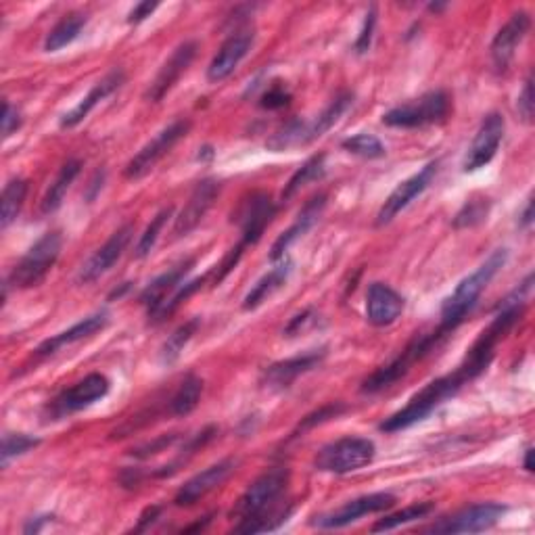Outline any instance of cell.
<instances>
[{"label": "cell", "instance_id": "6da1fadb", "mask_svg": "<svg viewBox=\"0 0 535 535\" xmlns=\"http://www.w3.org/2000/svg\"><path fill=\"white\" fill-rule=\"evenodd\" d=\"M289 485V471L276 467L255 479L239 502L232 508V517L239 519L235 531L239 533H264L272 531L291 515V508L278 510V500L283 498Z\"/></svg>", "mask_w": 535, "mask_h": 535}, {"label": "cell", "instance_id": "7a4b0ae2", "mask_svg": "<svg viewBox=\"0 0 535 535\" xmlns=\"http://www.w3.org/2000/svg\"><path fill=\"white\" fill-rule=\"evenodd\" d=\"M471 381H475V379L469 375V370L460 364L454 372H450V375L439 377L418 391L402 410H398L389 418H385L379 429L383 433H398V431H404L416 423L425 421L429 414H433L441 404H446L448 400H452L454 395L464 385H469Z\"/></svg>", "mask_w": 535, "mask_h": 535}, {"label": "cell", "instance_id": "3957f363", "mask_svg": "<svg viewBox=\"0 0 535 535\" xmlns=\"http://www.w3.org/2000/svg\"><path fill=\"white\" fill-rule=\"evenodd\" d=\"M506 260H508V251L496 249L473 274L462 278L460 285L444 301V306H441V324H439L441 329L452 333L460 327L464 318H467V314L477 306L481 293L494 281V276L504 268Z\"/></svg>", "mask_w": 535, "mask_h": 535}, {"label": "cell", "instance_id": "277c9868", "mask_svg": "<svg viewBox=\"0 0 535 535\" xmlns=\"http://www.w3.org/2000/svg\"><path fill=\"white\" fill-rule=\"evenodd\" d=\"M448 335H452V333H448L446 329H441V327H437L435 331H431L427 335H416L400 352V356H395L389 364H385L379 370L372 372V375L362 383V393H368V395L379 393V391L395 385L400 379H404L412 370V366L416 362H421L423 358H427Z\"/></svg>", "mask_w": 535, "mask_h": 535}, {"label": "cell", "instance_id": "5b68a950", "mask_svg": "<svg viewBox=\"0 0 535 535\" xmlns=\"http://www.w3.org/2000/svg\"><path fill=\"white\" fill-rule=\"evenodd\" d=\"M61 247H63V237L59 230H49L46 235H42L7 276L5 293L9 291V287L15 289L38 287L46 278V274H49L57 264Z\"/></svg>", "mask_w": 535, "mask_h": 535}, {"label": "cell", "instance_id": "8992f818", "mask_svg": "<svg viewBox=\"0 0 535 535\" xmlns=\"http://www.w3.org/2000/svg\"><path fill=\"white\" fill-rule=\"evenodd\" d=\"M377 454L375 441L366 437H343L333 441V444L324 446L316 458L314 467L320 473H333V475H347L364 469L366 464L372 462Z\"/></svg>", "mask_w": 535, "mask_h": 535}, {"label": "cell", "instance_id": "52a82bcc", "mask_svg": "<svg viewBox=\"0 0 535 535\" xmlns=\"http://www.w3.org/2000/svg\"><path fill=\"white\" fill-rule=\"evenodd\" d=\"M452 109V101L446 90H431L423 97L412 99L383 113V124L391 128H423L429 124L444 122Z\"/></svg>", "mask_w": 535, "mask_h": 535}, {"label": "cell", "instance_id": "ba28073f", "mask_svg": "<svg viewBox=\"0 0 535 535\" xmlns=\"http://www.w3.org/2000/svg\"><path fill=\"white\" fill-rule=\"evenodd\" d=\"M189 130H191L189 120L172 122L168 128L161 130L155 138H151V141L128 161V166L124 168V176L128 180L145 178L159 164V161L164 159L186 134H189Z\"/></svg>", "mask_w": 535, "mask_h": 535}, {"label": "cell", "instance_id": "9c48e42d", "mask_svg": "<svg viewBox=\"0 0 535 535\" xmlns=\"http://www.w3.org/2000/svg\"><path fill=\"white\" fill-rule=\"evenodd\" d=\"M111 383L101 372H92L76 385L63 389L57 398L49 404V418L51 421H61L65 416H72L80 410L90 408L92 404L101 402L109 393Z\"/></svg>", "mask_w": 535, "mask_h": 535}, {"label": "cell", "instance_id": "30bf717a", "mask_svg": "<svg viewBox=\"0 0 535 535\" xmlns=\"http://www.w3.org/2000/svg\"><path fill=\"white\" fill-rule=\"evenodd\" d=\"M506 513V506L496 504V502H483V504H473L458 510L456 515L441 519L427 527L425 531L429 533H479L487 531L500 523V519Z\"/></svg>", "mask_w": 535, "mask_h": 535}, {"label": "cell", "instance_id": "8fae6325", "mask_svg": "<svg viewBox=\"0 0 535 535\" xmlns=\"http://www.w3.org/2000/svg\"><path fill=\"white\" fill-rule=\"evenodd\" d=\"M437 172H439V161H429V164L421 172H416L414 176L406 178L404 182L395 186V191L381 205L375 224L379 228L391 224L416 197H421L429 189L431 182L437 176Z\"/></svg>", "mask_w": 535, "mask_h": 535}, {"label": "cell", "instance_id": "7c38bea8", "mask_svg": "<svg viewBox=\"0 0 535 535\" xmlns=\"http://www.w3.org/2000/svg\"><path fill=\"white\" fill-rule=\"evenodd\" d=\"M504 130H506V122L500 113L485 115L467 155H464L462 172L471 174L490 164L504 141Z\"/></svg>", "mask_w": 535, "mask_h": 535}, {"label": "cell", "instance_id": "4fadbf2b", "mask_svg": "<svg viewBox=\"0 0 535 535\" xmlns=\"http://www.w3.org/2000/svg\"><path fill=\"white\" fill-rule=\"evenodd\" d=\"M395 502H398V498H395L393 494H387V492L366 494V496H360L356 500L345 502L343 506L333 510V513L316 517L312 521V525L318 529H341V527H347V525L360 521L366 515L383 513V510L391 508Z\"/></svg>", "mask_w": 535, "mask_h": 535}, {"label": "cell", "instance_id": "5bb4252c", "mask_svg": "<svg viewBox=\"0 0 535 535\" xmlns=\"http://www.w3.org/2000/svg\"><path fill=\"white\" fill-rule=\"evenodd\" d=\"M274 216H276V205L268 193L258 191L245 197L237 209V214L232 216V222H237L241 226L243 232L241 243L245 247L258 243Z\"/></svg>", "mask_w": 535, "mask_h": 535}, {"label": "cell", "instance_id": "9a60e30c", "mask_svg": "<svg viewBox=\"0 0 535 535\" xmlns=\"http://www.w3.org/2000/svg\"><path fill=\"white\" fill-rule=\"evenodd\" d=\"M132 237H134V224H124L122 228L115 230L113 235L105 241V245H101L95 253H92L88 262L80 268L78 283L88 285V283L99 281L103 274H107L115 264H118L126 247L130 245Z\"/></svg>", "mask_w": 535, "mask_h": 535}, {"label": "cell", "instance_id": "2e32d148", "mask_svg": "<svg viewBox=\"0 0 535 535\" xmlns=\"http://www.w3.org/2000/svg\"><path fill=\"white\" fill-rule=\"evenodd\" d=\"M197 51H199V44L195 40H186V42L178 44L174 53L170 55V59L161 65L155 80L149 84V88L145 92V99L149 103H159L161 99H164L168 92L178 84L182 74H186V69L191 67V63L197 57Z\"/></svg>", "mask_w": 535, "mask_h": 535}, {"label": "cell", "instance_id": "e0dca14e", "mask_svg": "<svg viewBox=\"0 0 535 535\" xmlns=\"http://www.w3.org/2000/svg\"><path fill=\"white\" fill-rule=\"evenodd\" d=\"M253 42H255L253 28H243V30L232 32L224 40V44L220 46L218 53L214 55L212 63H209V67H207V80L216 84V82H222L228 76L235 74V69L249 55Z\"/></svg>", "mask_w": 535, "mask_h": 535}, {"label": "cell", "instance_id": "ac0fdd59", "mask_svg": "<svg viewBox=\"0 0 535 535\" xmlns=\"http://www.w3.org/2000/svg\"><path fill=\"white\" fill-rule=\"evenodd\" d=\"M218 195H220V182L216 178L201 180L195 186V191L191 193L189 201H186V205L182 207V212L174 220V230H172L174 239H182L189 235V232H193L201 224V220L207 216L209 209H212Z\"/></svg>", "mask_w": 535, "mask_h": 535}, {"label": "cell", "instance_id": "d6986e66", "mask_svg": "<svg viewBox=\"0 0 535 535\" xmlns=\"http://www.w3.org/2000/svg\"><path fill=\"white\" fill-rule=\"evenodd\" d=\"M237 469V460L235 458H224L216 464H212V467H207L205 471L197 473L195 477H191L189 481H186L176 498H174V504L180 506V508H186V506H193L197 504L199 500H203L209 492L218 490V487L235 473Z\"/></svg>", "mask_w": 535, "mask_h": 535}, {"label": "cell", "instance_id": "ffe728a7", "mask_svg": "<svg viewBox=\"0 0 535 535\" xmlns=\"http://www.w3.org/2000/svg\"><path fill=\"white\" fill-rule=\"evenodd\" d=\"M327 356L324 350H312L306 354H299L281 362H274L270 364L264 372H262V387L268 391H283L289 389L301 375H306V372L314 370L322 360Z\"/></svg>", "mask_w": 535, "mask_h": 535}, {"label": "cell", "instance_id": "44dd1931", "mask_svg": "<svg viewBox=\"0 0 535 535\" xmlns=\"http://www.w3.org/2000/svg\"><path fill=\"white\" fill-rule=\"evenodd\" d=\"M531 28V17L527 11H519L510 17L492 42V61L498 72H506L508 65L513 63L519 44L525 40Z\"/></svg>", "mask_w": 535, "mask_h": 535}, {"label": "cell", "instance_id": "7402d4cb", "mask_svg": "<svg viewBox=\"0 0 535 535\" xmlns=\"http://www.w3.org/2000/svg\"><path fill=\"white\" fill-rule=\"evenodd\" d=\"M324 207H327V193H318L314 195L304 207H301V212L297 214L295 222L283 232L281 237H278L270 249V260L272 262H278L287 258V251L289 247L299 241L301 237L306 235V232L320 220Z\"/></svg>", "mask_w": 535, "mask_h": 535}, {"label": "cell", "instance_id": "603a6c76", "mask_svg": "<svg viewBox=\"0 0 535 535\" xmlns=\"http://www.w3.org/2000/svg\"><path fill=\"white\" fill-rule=\"evenodd\" d=\"M404 312V297L385 283H372L366 293V318L372 327H389Z\"/></svg>", "mask_w": 535, "mask_h": 535}, {"label": "cell", "instance_id": "cb8c5ba5", "mask_svg": "<svg viewBox=\"0 0 535 535\" xmlns=\"http://www.w3.org/2000/svg\"><path fill=\"white\" fill-rule=\"evenodd\" d=\"M109 324V314L107 312H95V314H90L86 316L84 320L76 322L72 329H67L51 339H46L42 341L38 347H36V352L34 356L36 358H49V356H55L57 352H61L63 347H69V345H74V343H80L92 335H97L99 331H103L105 327Z\"/></svg>", "mask_w": 535, "mask_h": 535}, {"label": "cell", "instance_id": "d4e9b609", "mask_svg": "<svg viewBox=\"0 0 535 535\" xmlns=\"http://www.w3.org/2000/svg\"><path fill=\"white\" fill-rule=\"evenodd\" d=\"M126 82V74L122 72V69H113V72H109L101 82H97L95 86L90 88L88 95L72 109L67 111L63 118H61V128H76L78 124H82L90 111L95 109L99 103H103L107 97H111L115 90H120Z\"/></svg>", "mask_w": 535, "mask_h": 535}, {"label": "cell", "instance_id": "484cf974", "mask_svg": "<svg viewBox=\"0 0 535 535\" xmlns=\"http://www.w3.org/2000/svg\"><path fill=\"white\" fill-rule=\"evenodd\" d=\"M193 266H195L193 258L180 262L178 266H174L168 272L157 276L155 281L141 293V299H138V301H141V306L147 308L149 316H153L178 291V287L184 283L186 274L191 272Z\"/></svg>", "mask_w": 535, "mask_h": 535}, {"label": "cell", "instance_id": "4316f807", "mask_svg": "<svg viewBox=\"0 0 535 535\" xmlns=\"http://www.w3.org/2000/svg\"><path fill=\"white\" fill-rule=\"evenodd\" d=\"M278 262L281 264L274 266L270 272H266L260 281L251 287V291L245 295V299H243L245 312L258 310L264 301H268L278 289H283V285H287L291 270H293V262L289 258H283Z\"/></svg>", "mask_w": 535, "mask_h": 535}, {"label": "cell", "instance_id": "83f0119b", "mask_svg": "<svg viewBox=\"0 0 535 535\" xmlns=\"http://www.w3.org/2000/svg\"><path fill=\"white\" fill-rule=\"evenodd\" d=\"M82 172V161L80 159H69L67 164H63V168L59 170L57 178L53 180V184L49 186V191H46L42 205H40V212L44 216H51L55 214L57 209L63 205V199L69 191V186L74 184V180L80 176Z\"/></svg>", "mask_w": 535, "mask_h": 535}, {"label": "cell", "instance_id": "f1b7e54d", "mask_svg": "<svg viewBox=\"0 0 535 535\" xmlns=\"http://www.w3.org/2000/svg\"><path fill=\"white\" fill-rule=\"evenodd\" d=\"M86 28V15L82 13H69L65 15L57 26L46 34L44 40V51L46 53H57L65 46L72 44L74 40H78V36L82 34V30Z\"/></svg>", "mask_w": 535, "mask_h": 535}, {"label": "cell", "instance_id": "f546056e", "mask_svg": "<svg viewBox=\"0 0 535 535\" xmlns=\"http://www.w3.org/2000/svg\"><path fill=\"white\" fill-rule=\"evenodd\" d=\"M354 103V92L350 90H343L339 92V95L324 107L316 118L310 122V138H312V143L318 141L320 136L327 134L339 120H341V115L352 107Z\"/></svg>", "mask_w": 535, "mask_h": 535}, {"label": "cell", "instance_id": "4dcf8cb0", "mask_svg": "<svg viewBox=\"0 0 535 535\" xmlns=\"http://www.w3.org/2000/svg\"><path fill=\"white\" fill-rule=\"evenodd\" d=\"M201 393H203V381L195 375H189L178 385V389L170 398L168 412L172 416H189L199 406Z\"/></svg>", "mask_w": 535, "mask_h": 535}, {"label": "cell", "instance_id": "1f68e13d", "mask_svg": "<svg viewBox=\"0 0 535 535\" xmlns=\"http://www.w3.org/2000/svg\"><path fill=\"white\" fill-rule=\"evenodd\" d=\"M26 197H28V180L13 178L5 184L3 203H0V226L9 228L17 220L23 203H26Z\"/></svg>", "mask_w": 535, "mask_h": 535}, {"label": "cell", "instance_id": "d6a6232c", "mask_svg": "<svg viewBox=\"0 0 535 535\" xmlns=\"http://www.w3.org/2000/svg\"><path fill=\"white\" fill-rule=\"evenodd\" d=\"M327 174V157L324 153L310 157L304 166H301L287 182L285 191H283V201L291 199L295 193H299L304 186H308L310 182H318Z\"/></svg>", "mask_w": 535, "mask_h": 535}, {"label": "cell", "instance_id": "836d02e7", "mask_svg": "<svg viewBox=\"0 0 535 535\" xmlns=\"http://www.w3.org/2000/svg\"><path fill=\"white\" fill-rule=\"evenodd\" d=\"M199 327H201V320H199V318H193V320H189V322H184L182 327H178V329L166 339V343L161 345V352H159V360H161V364H166V366L174 364V362L182 356L184 347L189 345V341L195 337V333H197Z\"/></svg>", "mask_w": 535, "mask_h": 535}, {"label": "cell", "instance_id": "e575fe53", "mask_svg": "<svg viewBox=\"0 0 535 535\" xmlns=\"http://www.w3.org/2000/svg\"><path fill=\"white\" fill-rule=\"evenodd\" d=\"M435 510V504L433 502H418V504H412V506H406L404 510H400V513H393V515H387L385 519L377 521L375 525H372V533H379V531H389V529H398L402 525H408V523H414L418 519H425L429 517Z\"/></svg>", "mask_w": 535, "mask_h": 535}, {"label": "cell", "instance_id": "d590c367", "mask_svg": "<svg viewBox=\"0 0 535 535\" xmlns=\"http://www.w3.org/2000/svg\"><path fill=\"white\" fill-rule=\"evenodd\" d=\"M207 281H209V274H205V276H201V278H195V281H191V283H182V285L178 287V291L166 301V304L161 306L153 316H149V320H151L153 324H159V322L168 320V318H170V316L184 304V301L189 299L191 295H195Z\"/></svg>", "mask_w": 535, "mask_h": 535}, {"label": "cell", "instance_id": "8d00e7d4", "mask_svg": "<svg viewBox=\"0 0 535 535\" xmlns=\"http://www.w3.org/2000/svg\"><path fill=\"white\" fill-rule=\"evenodd\" d=\"M341 147L352 153V155H358L362 159H381L387 155V149L385 145L379 141V138L375 134H366V132H360L352 138H345V141L341 143Z\"/></svg>", "mask_w": 535, "mask_h": 535}, {"label": "cell", "instance_id": "74e56055", "mask_svg": "<svg viewBox=\"0 0 535 535\" xmlns=\"http://www.w3.org/2000/svg\"><path fill=\"white\" fill-rule=\"evenodd\" d=\"M172 214H174V207H164V209H161V212L151 220V224L147 226V230L143 232L141 239H138L136 249H134V255H136L138 260L147 258V255L155 249V243H157V239H159V235H161V230H164V226H166V222L172 218Z\"/></svg>", "mask_w": 535, "mask_h": 535}, {"label": "cell", "instance_id": "f35d334b", "mask_svg": "<svg viewBox=\"0 0 535 535\" xmlns=\"http://www.w3.org/2000/svg\"><path fill=\"white\" fill-rule=\"evenodd\" d=\"M490 207H492V203L483 197L467 201L454 218V228L462 230V228H473V226L483 224L487 220V216H490Z\"/></svg>", "mask_w": 535, "mask_h": 535}, {"label": "cell", "instance_id": "ab89813d", "mask_svg": "<svg viewBox=\"0 0 535 535\" xmlns=\"http://www.w3.org/2000/svg\"><path fill=\"white\" fill-rule=\"evenodd\" d=\"M40 446V439L26 435V433H5L3 437V450H0V458H3V467H7L9 460L23 456L26 452Z\"/></svg>", "mask_w": 535, "mask_h": 535}, {"label": "cell", "instance_id": "60d3db41", "mask_svg": "<svg viewBox=\"0 0 535 535\" xmlns=\"http://www.w3.org/2000/svg\"><path fill=\"white\" fill-rule=\"evenodd\" d=\"M343 412H345V404H341V402H335V404H329V406H322L320 410H316L314 414H310V416L304 418V423L299 425V431L314 429L316 425L327 423V421H331V418H337Z\"/></svg>", "mask_w": 535, "mask_h": 535}, {"label": "cell", "instance_id": "b9f144b4", "mask_svg": "<svg viewBox=\"0 0 535 535\" xmlns=\"http://www.w3.org/2000/svg\"><path fill=\"white\" fill-rule=\"evenodd\" d=\"M375 28H377V9L370 7V11L366 13V19H364L362 32H360V36L356 40V46H354L358 55L368 53L370 44H372V36H375Z\"/></svg>", "mask_w": 535, "mask_h": 535}, {"label": "cell", "instance_id": "7bdbcfd3", "mask_svg": "<svg viewBox=\"0 0 535 535\" xmlns=\"http://www.w3.org/2000/svg\"><path fill=\"white\" fill-rule=\"evenodd\" d=\"M318 322V314L316 310H306V312H301L297 314L289 324H287V329H285V335L287 337H297L301 333H306L310 327H314V324Z\"/></svg>", "mask_w": 535, "mask_h": 535}, {"label": "cell", "instance_id": "ee69618b", "mask_svg": "<svg viewBox=\"0 0 535 535\" xmlns=\"http://www.w3.org/2000/svg\"><path fill=\"white\" fill-rule=\"evenodd\" d=\"M291 101V95L289 92L283 88V86H270L266 92H264V97H262V107L264 109H281V107H287Z\"/></svg>", "mask_w": 535, "mask_h": 535}, {"label": "cell", "instance_id": "f6af8a7d", "mask_svg": "<svg viewBox=\"0 0 535 535\" xmlns=\"http://www.w3.org/2000/svg\"><path fill=\"white\" fill-rule=\"evenodd\" d=\"M517 109L527 124L533 120V82H531V78H527L523 84V90L517 99Z\"/></svg>", "mask_w": 535, "mask_h": 535}, {"label": "cell", "instance_id": "bcb514c9", "mask_svg": "<svg viewBox=\"0 0 535 535\" xmlns=\"http://www.w3.org/2000/svg\"><path fill=\"white\" fill-rule=\"evenodd\" d=\"M23 124L21 113L17 111V107H13L9 101H5L3 105V138L13 136Z\"/></svg>", "mask_w": 535, "mask_h": 535}, {"label": "cell", "instance_id": "7dc6e473", "mask_svg": "<svg viewBox=\"0 0 535 535\" xmlns=\"http://www.w3.org/2000/svg\"><path fill=\"white\" fill-rule=\"evenodd\" d=\"M176 441V435H161L157 437L155 441H151V444L143 446V448H138V450H132V456H138V458H149L153 454H159L161 450H166L170 448L172 444Z\"/></svg>", "mask_w": 535, "mask_h": 535}, {"label": "cell", "instance_id": "c3c4849f", "mask_svg": "<svg viewBox=\"0 0 535 535\" xmlns=\"http://www.w3.org/2000/svg\"><path fill=\"white\" fill-rule=\"evenodd\" d=\"M159 9V3H151V0H145V3H138L130 13H128V23L136 26V23L147 21L155 11Z\"/></svg>", "mask_w": 535, "mask_h": 535}, {"label": "cell", "instance_id": "681fc988", "mask_svg": "<svg viewBox=\"0 0 535 535\" xmlns=\"http://www.w3.org/2000/svg\"><path fill=\"white\" fill-rule=\"evenodd\" d=\"M161 515V506H149L145 513L138 519V525L134 527V531H145L149 525H153Z\"/></svg>", "mask_w": 535, "mask_h": 535}, {"label": "cell", "instance_id": "f907efd6", "mask_svg": "<svg viewBox=\"0 0 535 535\" xmlns=\"http://www.w3.org/2000/svg\"><path fill=\"white\" fill-rule=\"evenodd\" d=\"M531 224H533V199H529L525 203V209H523L521 216H519V226L521 228H529Z\"/></svg>", "mask_w": 535, "mask_h": 535}, {"label": "cell", "instance_id": "816d5d0a", "mask_svg": "<svg viewBox=\"0 0 535 535\" xmlns=\"http://www.w3.org/2000/svg\"><path fill=\"white\" fill-rule=\"evenodd\" d=\"M53 517H38V519H32L26 527H23V533H40L42 527L49 523Z\"/></svg>", "mask_w": 535, "mask_h": 535}, {"label": "cell", "instance_id": "f5cc1de1", "mask_svg": "<svg viewBox=\"0 0 535 535\" xmlns=\"http://www.w3.org/2000/svg\"><path fill=\"white\" fill-rule=\"evenodd\" d=\"M523 467L527 473H533V448L525 450V460H523Z\"/></svg>", "mask_w": 535, "mask_h": 535}]
</instances>
